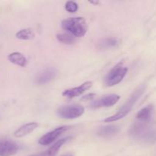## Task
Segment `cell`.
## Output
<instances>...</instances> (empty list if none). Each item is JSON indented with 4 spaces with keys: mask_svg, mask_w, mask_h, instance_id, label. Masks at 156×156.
Listing matches in <instances>:
<instances>
[{
    "mask_svg": "<svg viewBox=\"0 0 156 156\" xmlns=\"http://www.w3.org/2000/svg\"><path fill=\"white\" fill-rule=\"evenodd\" d=\"M65 9L67 12H71V13H74V12H77L79 9V6H78L77 3L73 1H69L66 3Z\"/></svg>",
    "mask_w": 156,
    "mask_h": 156,
    "instance_id": "d6986e66",
    "label": "cell"
},
{
    "mask_svg": "<svg viewBox=\"0 0 156 156\" xmlns=\"http://www.w3.org/2000/svg\"><path fill=\"white\" fill-rule=\"evenodd\" d=\"M15 37L18 39L24 40V41H29V40H32L34 37V33L30 28L22 29V30H20L19 31L17 32Z\"/></svg>",
    "mask_w": 156,
    "mask_h": 156,
    "instance_id": "2e32d148",
    "label": "cell"
},
{
    "mask_svg": "<svg viewBox=\"0 0 156 156\" xmlns=\"http://www.w3.org/2000/svg\"><path fill=\"white\" fill-rule=\"evenodd\" d=\"M56 38L59 42L64 44H73L76 41L75 37L69 34H59L56 35Z\"/></svg>",
    "mask_w": 156,
    "mask_h": 156,
    "instance_id": "ac0fdd59",
    "label": "cell"
},
{
    "mask_svg": "<svg viewBox=\"0 0 156 156\" xmlns=\"http://www.w3.org/2000/svg\"><path fill=\"white\" fill-rule=\"evenodd\" d=\"M62 27L73 36L82 37L86 34L87 23L82 17H73L62 21Z\"/></svg>",
    "mask_w": 156,
    "mask_h": 156,
    "instance_id": "3957f363",
    "label": "cell"
},
{
    "mask_svg": "<svg viewBox=\"0 0 156 156\" xmlns=\"http://www.w3.org/2000/svg\"><path fill=\"white\" fill-rule=\"evenodd\" d=\"M118 44V41L115 37L106 38L98 44V47L101 49H108L116 47Z\"/></svg>",
    "mask_w": 156,
    "mask_h": 156,
    "instance_id": "e0dca14e",
    "label": "cell"
},
{
    "mask_svg": "<svg viewBox=\"0 0 156 156\" xmlns=\"http://www.w3.org/2000/svg\"><path fill=\"white\" fill-rule=\"evenodd\" d=\"M68 140L67 139H62V140H59L56 142V143H54V145H53L52 146H50L48 149H47L46 151L43 152H40V153L35 154L31 156H56L57 155L58 152L60 149V148L62 147V145L65 143V142Z\"/></svg>",
    "mask_w": 156,
    "mask_h": 156,
    "instance_id": "7c38bea8",
    "label": "cell"
},
{
    "mask_svg": "<svg viewBox=\"0 0 156 156\" xmlns=\"http://www.w3.org/2000/svg\"><path fill=\"white\" fill-rule=\"evenodd\" d=\"M91 85H92V83H91V82H86L79 87H76V88L65 90V91L62 92V96L68 98H73L81 95V94H83L85 91L90 89Z\"/></svg>",
    "mask_w": 156,
    "mask_h": 156,
    "instance_id": "9c48e42d",
    "label": "cell"
},
{
    "mask_svg": "<svg viewBox=\"0 0 156 156\" xmlns=\"http://www.w3.org/2000/svg\"><path fill=\"white\" fill-rule=\"evenodd\" d=\"M120 100V96L117 94H109L102 97L91 104V108H99L102 107H111L117 104Z\"/></svg>",
    "mask_w": 156,
    "mask_h": 156,
    "instance_id": "52a82bcc",
    "label": "cell"
},
{
    "mask_svg": "<svg viewBox=\"0 0 156 156\" xmlns=\"http://www.w3.org/2000/svg\"><path fill=\"white\" fill-rule=\"evenodd\" d=\"M56 74H57V71H56V69H46L37 76L36 79L37 83L39 84V85H44V84L48 83L53 79H55Z\"/></svg>",
    "mask_w": 156,
    "mask_h": 156,
    "instance_id": "30bf717a",
    "label": "cell"
},
{
    "mask_svg": "<svg viewBox=\"0 0 156 156\" xmlns=\"http://www.w3.org/2000/svg\"><path fill=\"white\" fill-rule=\"evenodd\" d=\"M152 112H153V106L152 105H148L137 113L136 119L138 121L149 122L152 118Z\"/></svg>",
    "mask_w": 156,
    "mask_h": 156,
    "instance_id": "5bb4252c",
    "label": "cell"
},
{
    "mask_svg": "<svg viewBox=\"0 0 156 156\" xmlns=\"http://www.w3.org/2000/svg\"><path fill=\"white\" fill-rule=\"evenodd\" d=\"M120 131V127L117 125H111V126H105L100 127L98 130V135L100 136L105 137H111L117 134Z\"/></svg>",
    "mask_w": 156,
    "mask_h": 156,
    "instance_id": "4fadbf2b",
    "label": "cell"
},
{
    "mask_svg": "<svg viewBox=\"0 0 156 156\" xmlns=\"http://www.w3.org/2000/svg\"><path fill=\"white\" fill-rule=\"evenodd\" d=\"M129 136L139 143L152 144L156 142V126L151 121H136L129 129Z\"/></svg>",
    "mask_w": 156,
    "mask_h": 156,
    "instance_id": "6da1fadb",
    "label": "cell"
},
{
    "mask_svg": "<svg viewBox=\"0 0 156 156\" xmlns=\"http://www.w3.org/2000/svg\"><path fill=\"white\" fill-rule=\"evenodd\" d=\"M39 126L37 123H35V122H32V123H26V124L23 125L22 126H21L20 128H18L15 133H14V136L17 138H21V137H24L25 136L28 135L30 133L33 132L34 129H36L37 128V126Z\"/></svg>",
    "mask_w": 156,
    "mask_h": 156,
    "instance_id": "8fae6325",
    "label": "cell"
},
{
    "mask_svg": "<svg viewBox=\"0 0 156 156\" xmlns=\"http://www.w3.org/2000/svg\"><path fill=\"white\" fill-rule=\"evenodd\" d=\"M62 156H73V155L72 153H67V154H66V155H63Z\"/></svg>",
    "mask_w": 156,
    "mask_h": 156,
    "instance_id": "44dd1931",
    "label": "cell"
},
{
    "mask_svg": "<svg viewBox=\"0 0 156 156\" xmlns=\"http://www.w3.org/2000/svg\"><path fill=\"white\" fill-rule=\"evenodd\" d=\"M70 128H71L70 126H62L56 128L55 129L47 133V134L41 137L38 143H39V144L42 145V146H48V145L53 143L61 134L63 133L65 131L68 130Z\"/></svg>",
    "mask_w": 156,
    "mask_h": 156,
    "instance_id": "8992f818",
    "label": "cell"
},
{
    "mask_svg": "<svg viewBox=\"0 0 156 156\" xmlns=\"http://www.w3.org/2000/svg\"><path fill=\"white\" fill-rule=\"evenodd\" d=\"M94 94H88V95H86L85 96V97L83 98V100H88V99H91V98L94 97Z\"/></svg>",
    "mask_w": 156,
    "mask_h": 156,
    "instance_id": "ffe728a7",
    "label": "cell"
},
{
    "mask_svg": "<svg viewBox=\"0 0 156 156\" xmlns=\"http://www.w3.org/2000/svg\"><path fill=\"white\" fill-rule=\"evenodd\" d=\"M144 90H145L144 86H141L140 87V88H137L136 90H135V91H133V93L131 94L130 97L129 98V99H128V100L125 102L124 105L120 108V109L119 110L118 112H117V114H114V115L111 116V117L105 119V122H106V123H109V122H114L126 117V116L130 112L133 107L134 105L136 103V101L139 100V98L141 97V95L143 94Z\"/></svg>",
    "mask_w": 156,
    "mask_h": 156,
    "instance_id": "7a4b0ae2",
    "label": "cell"
},
{
    "mask_svg": "<svg viewBox=\"0 0 156 156\" xmlns=\"http://www.w3.org/2000/svg\"><path fill=\"white\" fill-rule=\"evenodd\" d=\"M127 71V68L123 66V63L121 62L118 63L108 73V74L105 77V85L107 86L111 87L119 84L125 77Z\"/></svg>",
    "mask_w": 156,
    "mask_h": 156,
    "instance_id": "277c9868",
    "label": "cell"
},
{
    "mask_svg": "<svg viewBox=\"0 0 156 156\" xmlns=\"http://www.w3.org/2000/svg\"><path fill=\"white\" fill-rule=\"evenodd\" d=\"M8 59L12 63L19 66L21 67H24L27 65V59L24 57V55L19 52H14V53H10L8 56Z\"/></svg>",
    "mask_w": 156,
    "mask_h": 156,
    "instance_id": "9a60e30c",
    "label": "cell"
},
{
    "mask_svg": "<svg viewBox=\"0 0 156 156\" xmlns=\"http://www.w3.org/2000/svg\"><path fill=\"white\" fill-rule=\"evenodd\" d=\"M18 150L16 143L9 140H0V156H12Z\"/></svg>",
    "mask_w": 156,
    "mask_h": 156,
    "instance_id": "ba28073f",
    "label": "cell"
},
{
    "mask_svg": "<svg viewBox=\"0 0 156 156\" xmlns=\"http://www.w3.org/2000/svg\"><path fill=\"white\" fill-rule=\"evenodd\" d=\"M85 109L82 105H73L61 107L57 111L59 117L63 119H75L81 117L83 114Z\"/></svg>",
    "mask_w": 156,
    "mask_h": 156,
    "instance_id": "5b68a950",
    "label": "cell"
}]
</instances>
